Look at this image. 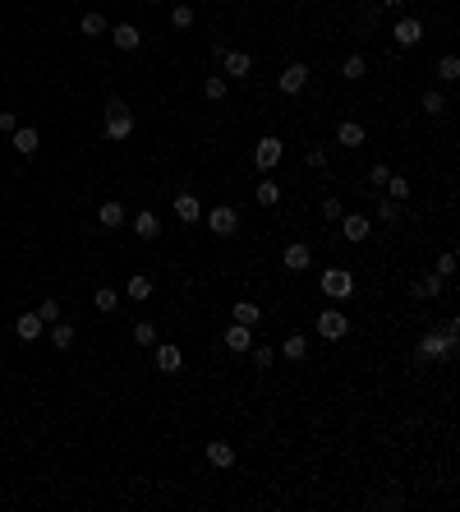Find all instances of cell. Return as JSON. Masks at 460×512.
<instances>
[{"label":"cell","mask_w":460,"mask_h":512,"mask_svg":"<svg viewBox=\"0 0 460 512\" xmlns=\"http://www.w3.org/2000/svg\"><path fill=\"white\" fill-rule=\"evenodd\" d=\"M157 369H161V374H180V369H185V351H180V346H157Z\"/></svg>","instance_id":"cell-13"},{"label":"cell","mask_w":460,"mask_h":512,"mask_svg":"<svg viewBox=\"0 0 460 512\" xmlns=\"http://www.w3.org/2000/svg\"><path fill=\"white\" fill-rule=\"evenodd\" d=\"M438 78L456 83V78H460V60H456V56H442V60H438Z\"/></svg>","instance_id":"cell-35"},{"label":"cell","mask_w":460,"mask_h":512,"mask_svg":"<svg viewBox=\"0 0 460 512\" xmlns=\"http://www.w3.org/2000/svg\"><path fill=\"white\" fill-rule=\"evenodd\" d=\"M382 190H387V199L405 203V199H410V180H405V176H391V180H387V185H382Z\"/></svg>","instance_id":"cell-31"},{"label":"cell","mask_w":460,"mask_h":512,"mask_svg":"<svg viewBox=\"0 0 460 512\" xmlns=\"http://www.w3.org/2000/svg\"><path fill=\"white\" fill-rule=\"evenodd\" d=\"M208 462H212L217 471H230V466H235V448L217 438V443H208Z\"/></svg>","instance_id":"cell-22"},{"label":"cell","mask_w":460,"mask_h":512,"mask_svg":"<svg viewBox=\"0 0 460 512\" xmlns=\"http://www.w3.org/2000/svg\"><path fill=\"white\" fill-rule=\"evenodd\" d=\"M387 180H391V167H382V162H378V167L368 171V185H387Z\"/></svg>","instance_id":"cell-41"},{"label":"cell","mask_w":460,"mask_h":512,"mask_svg":"<svg viewBox=\"0 0 460 512\" xmlns=\"http://www.w3.org/2000/svg\"><path fill=\"white\" fill-rule=\"evenodd\" d=\"M340 235H345L350 245H359V240H368V235H373V222H368V217H359V212H354V217H340Z\"/></svg>","instance_id":"cell-11"},{"label":"cell","mask_w":460,"mask_h":512,"mask_svg":"<svg viewBox=\"0 0 460 512\" xmlns=\"http://www.w3.org/2000/svg\"><path fill=\"white\" fill-rule=\"evenodd\" d=\"M92 305H97L101 314H110L115 305H120V291H110V286H97V296H92Z\"/></svg>","instance_id":"cell-32"},{"label":"cell","mask_w":460,"mask_h":512,"mask_svg":"<svg viewBox=\"0 0 460 512\" xmlns=\"http://www.w3.org/2000/svg\"><path fill=\"white\" fill-rule=\"evenodd\" d=\"M340 74L350 78V83H359V78L368 74V65H364V56H345V65H340Z\"/></svg>","instance_id":"cell-33"},{"label":"cell","mask_w":460,"mask_h":512,"mask_svg":"<svg viewBox=\"0 0 460 512\" xmlns=\"http://www.w3.org/2000/svg\"><path fill=\"white\" fill-rule=\"evenodd\" d=\"M46 337H51V346L55 351H69V346H74V328H69V323H46Z\"/></svg>","instance_id":"cell-21"},{"label":"cell","mask_w":460,"mask_h":512,"mask_svg":"<svg viewBox=\"0 0 460 512\" xmlns=\"http://www.w3.org/2000/svg\"><path fill=\"white\" fill-rule=\"evenodd\" d=\"M276 88H281L285 97L304 92V88H308V65H299V60H295V65H285L281 74H276Z\"/></svg>","instance_id":"cell-5"},{"label":"cell","mask_w":460,"mask_h":512,"mask_svg":"<svg viewBox=\"0 0 460 512\" xmlns=\"http://www.w3.org/2000/svg\"><path fill=\"white\" fill-rule=\"evenodd\" d=\"M318 333H322V342H340V337L350 333V319L340 310H322L318 314Z\"/></svg>","instance_id":"cell-6"},{"label":"cell","mask_w":460,"mask_h":512,"mask_svg":"<svg viewBox=\"0 0 460 512\" xmlns=\"http://www.w3.org/2000/svg\"><path fill=\"white\" fill-rule=\"evenodd\" d=\"M10 139H14V148H19L23 157H33V153H37V144H42V134H37L33 125H28V130H23V125H19V130H14Z\"/></svg>","instance_id":"cell-23"},{"label":"cell","mask_w":460,"mask_h":512,"mask_svg":"<svg viewBox=\"0 0 460 512\" xmlns=\"http://www.w3.org/2000/svg\"><path fill=\"white\" fill-rule=\"evenodd\" d=\"M322 217H327V222H340V217H345V212H340V199H322Z\"/></svg>","instance_id":"cell-39"},{"label":"cell","mask_w":460,"mask_h":512,"mask_svg":"<svg viewBox=\"0 0 460 512\" xmlns=\"http://www.w3.org/2000/svg\"><path fill=\"white\" fill-rule=\"evenodd\" d=\"M134 231H138V240H157V235H161V217H157L152 208H143L138 217H134Z\"/></svg>","instance_id":"cell-14"},{"label":"cell","mask_w":460,"mask_h":512,"mask_svg":"<svg viewBox=\"0 0 460 512\" xmlns=\"http://www.w3.org/2000/svg\"><path fill=\"white\" fill-rule=\"evenodd\" d=\"M110 42L120 46V51H138V28H134V23H115V28H110Z\"/></svg>","instance_id":"cell-16"},{"label":"cell","mask_w":460,"mask_h":512,"mask_svg":"<svg viewBox=\"0 0 460 512\" xmlns=\"http://www.w3.org/2000/svg\"><path fill=\"white\" fill-rule=\"evenodd\" d=\"M442 286H447V277H438V272H428V277L415 286V296H419V300H428V296H442Z\"/></svg>","instance_id":"cell-28"},{"label":"cell","mask_w":460,"mask_h":512,"mask_svg":"<svg viewBox=\"0 0 460 512\" xmlns=\"http://www.w3.org/2000/svg\"><path fill=\"white\" fill-rule=\"evenodd\" d=\"M442 106H447V97H442V92H433V88H428V92H424V111H433V116H438Z\"/></svg>","instance_id":"cell-38"},{"label":"cell","mask_w":460,"mask_h":512,"mask_svg":"<svg viewBox=\"0 0 460 512\" xmlns=\"http://www.w3.org/2000/svg\"><path fill=\"white\" fill-rule=\"evenodd\" d=\"M253 199L263 203V208H276V203H281V185H276V180H258V185H253Z\"/></svg>","instance_id":"cell-24"},{"label":"cell","mask_w":460,"mask_h":512,"mask_svg":"<svg viewBox=\"0 0 460 512\" xmlns=\"http://www.w3.org/2000/svg\"><path fill=\"white\" fill-rule=\"evenodd\" d=\"M382 5H410V0H382Z\"/></svg>","instance_id":"cell-45"},{"label":"cell","mask_w":460,"mask_h":512,"mask_svg":"<svg viewBox=\"0 0 460 512\" xmlns=\"http://www.w3.org/2000/svg\"><path fill=\"white\" fill-rule=\"evenodd\" d=\"M129 134H134V111L124 106L120 97H110L106 102V139L120 144V139H129Z\"/></svg>","instance_id":"cell-2"},{"label":"cell","mask_w":460,"mask_h":512,"mask_svg":"<svg viewBox=\"0 0 460 512\" xmlns=\"http://www.w3.org/2000/svg\"><path fill=\"white\" fill-rule=\"evenodd\" d=\"M322 296H331V300H350L354 296V277L345 272V268H327V272H322Z\"/></svg>","instance_id":"cell-3"},{"label":"cell","mask_w":460,"mask_h":512,"mask_svg":"<svg viewBox=\"0 0 460 512\" xmlns=\"http://www.w3.org/2000/svg\"><path fill=\"white\" fill-rule=\"evenodd\" d=\"M281 351H285V360H290V365H299V360H308V337L304 333H290L281 342Z\"/></svg>","instance_id":"cell-20"},{"label":"cell","mask_w":460,"mask_h":512,"mask_svg":"<svg viewBox=\"0 0 460 512\" xmlns=\"http://www.w3.org/2000/svg\"><path fill=\"white\" fill-rule=\"evenodd\" d=\"M46 333V323H42V314H19V319H14V337H19V342H37V337Z\"/></svg>","instance_id":"cell-9"},{"label":"cell","mask_w":460,"mask_h":512,"mask_svg":"<svg viewBox=\"0 0 460 512\" xmlns=\"http://www.w3.org/2000/svg\"><path fill=\"white\" fill-rule=\"evenodd\" d=\"M0 130H5V134H14V130H19V120H14V111H0Z\"/></svg>","instance_id":"cell-44"},{"label":"cell","mask_w":460,"mask_h":512,"mask_svg":"<svg viewBox=\"0 0 460 512\" xmlns=\"http://www.w3.org/2000/svg\"><path fill=\"white\" fill-rule=\"evenodd\" d=\"M336 144L340 148H364V125L359 120H340L336 125Z\"/></svg>","instance_id":"cell-15"},{"label":"cell","mask_w":460,"mask_h":512,"mask_svg":"<svg viewBox=\"0 0 460 512\" xmlns=\"http://www.w3.org/2000/svg\"><path fill=\"white\" fill-rule=\"evenodd\" d=\"M235 323L258 328V323H263V305H258V300H235Z\"/></svg>","instance_id":"cell-19"},{"label":"cell","mask_w":460,"mask_h":512,"mask_svg":"<svg viewBox=\"0 0 460 512\" xmlns=\"http://www.w3.org/2000/svg\"><path fill=\"white\" fill-rule=\"evenodd\" d=\"M304 162H308L313 171H322V167H327V153H322V148H308V153H304Z\"/></svg>","instance_id":"cell-40"},{"label":"cell","mask_w":460,"mask_h":512,"mask_svg":"<svg viewBox=\"0 0 460 512\" xmlns=\"http://www.w3.org/2000/svg\"><path fill=\"white\" fill-rule=\"evenodd\" d=\"M208 226H212V235H235V231H240V217H235V208L217 203V208L208 212Z\"/></svg>","instance_id":"cell-7"},{"label":"cell","mask_w":460,"mask_h":512,"mask_svg":"<svg viewBox=\"0 0 460 512\" xmlns=\"http://www.w3.org/2000/svg\"><path fill=\"white\" fill-rule=\"evenodd\" d=\"M97 222L106 226V231H110V226H124V208H120L115 199H106V203L97 208Z\"/></svg>","instance_id":"cell-26"},{"label":"cell","mask_w":460,"mask_h":512,"mask_svg":"<svg viewBox=\"0 0 460 512\" xmlns=\"http://www.w3.org/2000/svg\"><path fill=\"white\" fill-rule=\"evenodd\" d=\"M203 97L208 102H226V74H208L203 78Z\"/></svg>","instance_id":"cell-27"},{"label":"cell","mask_w":460,"mask_h":512,"mask_svg":"<svg viewBox=\"0 0 460 512\" xmlns=\"http://www.w3.org/2000/svg\"><path fill=\"white\" fill-rule=\"evenodd\" d=\"M226 346L235 351V356H244V351L253 346V333L244 328V323H230V328H226Z\"/></svg>","instance_id":"cell-18"},{"label":"cell","mask_w":460,"mask_h":512,"mask_svg":"<svg viewBox=\"0 0 460 512\" xmlns=\"http://www.w3.org/2000/svg\"><path fill=\"white\" fill-rule=\"evenodd\" d=\"M391 37H396V46H419V42H424V23H419V19H396Z\"/></svg>","instance_id":"cell-10"},{"label":"cell","mask_w":460,"mask_h":512,"mask_svg":"<svg viewBox=\"0 0 460 512\" xmlns=\"http://www.w3.org/2000/svg\"><path fill=\"white\" fill-rule=\"evenodd\" d=\"M171 28H180V33H189V28H194V10H189L185 0H175V10H171Z\"/></svg>","instance_id":"cell-29"},{"label":"cell","mask_w":460,"mask_h":512,"mask_svg":"<svg viewBox=\"0 0 460 512\" xmlns=\"http://www.w3.org/2000/svg\"><path fill=\"white\" fill-rule=\"evenodd\" d=\"M78 28H83V37H101V33H106V19L92 10V14H83V23H78Z\"/></svg>","instance_id":"cell-34"},{"label":"cell","mask_w":460,"mask_h":512,"mask_svg":"<svg viewBox=\"0 0 460 512\" xmlns=\"http://www.w3.org/2000/svg\"><path fill=\"white\" fill-rule=\"evenodd\" d=\"M129 333H134V342H138V346H157V323L138 319V323H134V328H129Z\"/></svg>","instance_id":"cell-30"},{"label":"cell","mask_w":460,"mask_h":512,"mask_svg":"<svg viewBox=\"0 0 460 512\" xmlns=\"http://www.w3.org/2000/svg\"><path fill=\"white\" fill-rule=\"evenodd\" d=\"M124 296H129L134 305H143V300H152V277H143V272H134V277L124 282Z\"/></svg>","instance_id":"cell-17"},{"label":"cell","mask_w":460,"mask_h":512,"mask_svg":"<svg viewBox=\"0 0 460 512\" xmlns=\"http://www.w3.org/2000/svg\"><path fill=\"white\" fill-rule=\"evenodd\" d=\"M281 157H285V144L276 139V134H263V139H258V148H253V167H258V171H272Z\"/></svg>","instance_id":"cell-4"},{"label":"cell","mask_w":460,"mask_h":512,"mask_svg":"<svg viewBox=\"0 0 460 512\" xmlns=\"http://www.w3.org/2000/svg\"><path fill=\"white\" fill-rule=\"evenodd\" d=\"M451 272H456V254H442L438 258V277H451Z\"/></svg>","instance_id":"cell-42"},{"label":"cell","mask_w":460,"mask_h":512,"mask_svg":"<svg viewBox=\"0 0 460 512\" xmlns=\"http://www.w3.org/2000/svg\"><path fill=\"white\" fill-rule=\"evenodd\" d=\"M456 328H460V323L447 319L442 333H428L424 342H419V360H447V356H456Z\"/></svg>","instance_id":"cell-1"},{"label":"cell","mask_w":460,"mask_h":512,"mask_svg":"<svg viewBox=\"0 0 460 512\" xmlns=\"http://www.w3.org/2000/svg\"><path fill=\"white\" fill-rule=\"evenodd\" d=\"M175 217L180 222H198V217H203V203H198L194 194H180L175 199Z\"/></svg>","instance_id":"cell-25"},{"label":"cell","mask_w":460,"mask_h":512,"mask_svg":"<svg viewBox=\"0 0 460 512\" xmlns=\"http://www.w3.org/2000/svg\"><path fill=\"white\" fill-rule=\"evenodd\" d=\"M378 217H382V222H401V203L382 199V203H378Z\"/></svg>","instance_id":"cell-36"},{"label":"cell","mask_w":460,"mask_h":512,"mask_svg":"<svg viewBox=\"0 0 460 512\" xmlns=\"http://www.w3.org/2000/svg\"><path fill=\"white\" fill-rule=\"evenodd\" d=\"M281 258H285V268H290V272H304V268L313 263V249H308L304 240H290V245H285V254H281Z\"/></svg>","instance_id":"cell-12"},{"label":"cell","mask_w":460,"mask_h":512,"mask_svg":"<svg viewBox=\"0 0 460 512\" xmlns=\"http://www.w3.org/2000/svg\"><path fill=\"white\" fill-rule=\"evenodd\" d=\"M37 314H42V323H55V319H60V305H55L51 296H46V300L37 305Z\"/></svg>","instance_id":"cell-37"},{"label":"cell","mask_w":460,"mask_h":512,"mask_svg":"<svg viewBox=\"0 0 460 512\" xmlns=\"http://www.w3.org/2000/svg\"><path fill=\"white\" fill-rule=\"evenodd\" d=\"M253 365H258V369L272 365V346H258V351H253Z\"/></svg>","instance_id":"cell-43"},{"label":"cell","mask_w":460,"mask_h":512,"mask_svg":"<svg viewBox=\"0 0 460 512\" xmlns=\"http://www.w3.org/2000/svg\"><path fill=\"white\" fill-rule=\"evenodd\" d=\"M221 69H226V78H249L253 74V56L249 51H221Z\"/></svg>","instance_id":"cell-8"}]
</instances>
